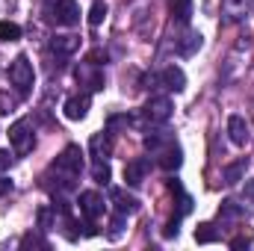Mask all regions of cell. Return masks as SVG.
Masks as SVG:
<instances>
[{"instance_id": "9c48e42d", "label": "cell", "mask_w": 254, "mask_h": 251, "mask_svg": "<svg viewBox=\"0 0 254 251\" xmlns=\"http://www.w3.org/2000/svg\"><path fill=\"white\" fill-rule=\"evenodd\" d=\"M160 83H163L169 92H184V89H187V74H184V68L169 65V68L160 71Z\"/></svg>"}, {"instance_id": "3957f363", "label": "cell", "mask_w": 254, "mask_h": 251, "mask_svg": "<svg viewBox=\"0 0 254 251\" xmlns=\"http://www.w3.org/2000/svg\"><path fill=\"white\" fill-rule=\"evenodd\" d=\"M45 12H48V18H51L54 24H60V27H74V24L80 21V6H77L74 0H57V3H51Z\"/></svg>"}, {"instance_id": "8fae6325", "label": "cell", "mask_w": 254, "mask_h": 251, "mask_svg": "<svg viewBox=\"0 0 254 251\" xmlns=\"http://www.w3.org/2000/svg\"><path fill=\"white\" fill-rule=\"evenodd\" d=\"M145 175H148V160L145 157H139V160H130L125 166V181L127 187H139L142 181H145Z\"/></svg>"}, {"instance_id": "cb8c5ba5", "label": "cell", "mask_w": 254, "mask_h": 251, "mask_svg": "<svg viewBox=\"0 0 254 251\" xmlns=\"http://www.w3.org/2000/svg\"><path fill=\"white\" fill-rule=\"evenodd\" d=\"M219 216H225V219H240V216H243V207H237L234 201H222Z\"/></svg>"}, {"instance_id": "2e32d148", "label": "cell", "mask_w": 254, "mask_h": 251, "mask_svg": "<svg viewBox=\"0 0 254 251\" xmlns=\"http://www.w3.org/2000/svg\"><path fill=\"white\" fill-rule=\"evenodd\" d=\"M92 178H95V184H110V178H113V172H110V163H104V157H95V163H92Z\"/></svg>"}, {"instance_id": "ffe728a7", "label": "cell", "mask_w": 254, "mask_h": 251, "mask_svg": "<svg viewBox=\"0 0 254 251\" xmlns=\"http://www.w3.org/2000/svg\"><path fill=\"white\" fill-rule=\"evenodd\" d=\"M92 151H95V157H107V154L113 151L110 136H107V133H104V136H101V133H95V136H92Z\"/></svg>"}, {"instance_id": "ba28073f", "label": "cell", "mask_w": 254, "mask_h": 251, "mask_svg": "<svg viewBox=\"0 0 254 251\" xmlns=\"http://www.w3.org/2000/svg\"><path fill=\"white\" fill-rule=\"evenodd\" d=\"M89 104H92V98H89V95H71V98L63 104L65 119H71V122H80V119H86V113H89Z\"/></svg>"}, {"instance_id": "4fadbf2b", "label": "cell", "mask_w": 254, "mask_h": 251, "mask_svg": "<svg viewBox=\"0 0 254 251\" xmlns=\"http://www.w3.org/2000/svg\"><path fill=\"white\" fill-rule=\"evenodd\" d=\"M181 163H184V157H181V148L172 142V145H166L163 151H160V166L166 169V172H175V169H181Z\"/></svg>"}, {"instance_id": "ac0fdd59", "label": "cell", "mask_w": 254, "mask_h": 251, "mask_svg": "<svg viewBox=\"0 0 254 251\" xmlns=\"http://www.w3.org/2000/svg\"><path fill=\"white\" fill-rule=\"evenodd\" d=\"M198 48H201V33H187V36L178 42V54H184V57H192Z\"/></svg>"}, {"instance_id": "4dcf8cb0", "label": "cell", "mask_w": 254, "mask_h": 251, "mask_svg": "<svg viewBox=\"0 0 254 251\" xmlns=\"http://www.w3.org/2000/svg\"><path fill=\"white\" fill-rule=\"evenodd\" d=\"M243 195H246L249 201H254V181H246V189H243Z\"/></svg>"}, {"instance_id": "d6986e66", "label": "cell", "mask_w": 254, "mask_h": 251, "mask_svg": "<svg viewBox=\"0 0 254 251\" xmlns=\"http://www.w3.org/2000/svg\"><path fill=\"white\" fill-rule=\"evenodd\" d=\"M104 18H107V3L104 0H95L92 9H89V27H101Z\"/></svg>"}, {"instance_id": "6da1fadb", "label": "cell", "mask_w": 254, "mask_h": 251, "mask_svg": "<svg viewBox=\"0 0 254 251\" xmlns=\"http://www.w3.org/2000/svg\"><path fill=\"white\" fill-rule=\"evenodd\" d=\"M54 169L63 175V189H74V178L83 172V151L77 145H68L63 154L57 157Z\"/></svg>"}, {"instance_id": "5bb4252c", "label": "cell", "mask_w": 254, "mask_h": 251, "mask_svg": "<svg viewBox=\"0 0 254 251\" xmlns=\"http://www.w3.org/2000/svg\"><path fill=\"white\" fill-rule=\"evenodd\" d=\"M77 48H80V39H77V36H57V39L51 42V51H54L57 57H71Z\"/></svg>"}, {"instance_id": "30bf717a", "label": "cell", "mask_w": 254, "mask_h": 251, "mask_svg": "<svg viewBox=\"0 0 254 251\" xmlns=\"http://www.w3.org/2000/svg\"><path fill=\"white\" fill-rule=\"evenodd\" d=\"M228 136H231L234 145H246V142L252 139V133H249V122H246L243 116H231V119H228Z\"/></svg>"}, {"instance_id": "9a60e30c", "label": "cell", "mask_w": 254, "mask_h": 251, "mask_svg": "<svg viewBox=\"0 0 254 251\" xmlns=\"http://www.w3.org/2000/svg\"><path fill=\"white\" fill-rule=\"evenodd\" d=\"M246 166H249V160L243 157V160H237V163H231V166H225V184L228 187H237L240 181H243V175H246Z\"/></svg>"}, {"instance_id": "f546056e", "label": "cell", "mask_w": 254, "mask_h": 251, "mask_svg": "<svg viewBox=\"0 0 254 251\" xmlns=\"http://www.w3.org/2000/svg\"><path fill=\"white\" fill-rule=\"evenodd\" d=\"M252 243V237H237V240H231V249H246Z\"/></svg>"}, {"instance_id": "83f0119b", "label": "cell", "mask_w": 254, "mask_h": 251, "mask_svg": "<svg viewBox=\"0 0 254 251\" xmlns=\"http://www.w3.org/2000/svg\"><path fill=\"white\" fill-rule=\"evenodd\" d=\"M9 166H12V154H9V151H3V148H0V172H6V169H9Z\"/></svg>"}, {"instance_id": "f1b7e54d", "label": "cell", "mask_w": 254, "mask_h": 251, "mask_svg": "<svg viewBox=\"0 0 254 251\" xmlns=\"http://www.w3.org/2000/svg\"><path fill=\"white\" fill-rule=\"evenodd\" d=\"M178 231H181V228H178V219H175V222H169V225H166V231H163V234L172 240V237H178Z\"/></svg>"}, {"instance_id": "7402d4cb", "label": "cell", "mask_w": 254, "mask_h": 251, "mask_svg": "<svg viewBox=\"0 0 254 251\" xmlns=\"http://www.w3.org/2000/svg\"><path fill=\"white\" fill-rule=\"evenodd\" d=\"M216 240H219V234L213 231V225H207V222H204V225H198V228H195V243L207 246V243H216Z\"/></svg>"}, {"instance_id": "603a6c76", "label": "cell", "mask_w": 254, "mask_h": 251, "mask_svg": "<svg viewBox=\"0 0 254 251\" xmlns=\"http://www.w3.org/2000/svg\"><path fill=\"white\" fill-rule=\"evenodd\" d=\"M166 145H172V139H169L166 133H151V136H145V148H151V151H163Z\"/></svg>"}, {"instance_id": "7c38bea8", "label": "cell", "mask_w": 254, "mask_h": 251, "mask_svg": "<svg viewBox=\"0 0 254 251\" xmlns=\"http://www.w3.org/2000/svg\"><path fill=\"white\" fill-rule=\"evenodd\" d=\"M110 198L116 201V210H119V213H125V216H133V213L139 210V201H136L133 195H127L125 189L113 187V189H110Z\"/></svg>"}, {"instance_id": "8992f818", "label": "cell", "mask_w": 254, "mask_h": 251, "mask_svg": "<svg viewBox=\"0 0 254 251\" xmlns=\"http://www.w3.org/2000/svg\"><path fill=\"white\" fill-rule=\"evenodd\" d=\"M80 213H83L89 222L101 219V216H104V198H101L95 189H86V192H80Z\"/></svg>"}, {"instance_id": "277c9868", "label": "cell", "mask_w": 254, "mask_h": 251, "mask_svg": "<svg viewBox=\"0 0 254 251\" xmlns=\"http://www.w3.org/2000/svg\"><path fill=\"white\" fill-rule=\"evenodd\" d=\"M172 110H175V107H172V101L160 95V98H151V101L145 104L142 116H145L151 125H166V122L172 119Z\"/></svg>"}, {"instance_id": "1f68e13d", "label": "cell", "mask_w": 254, "mask_h": 251, "mask_svg": "<svg viewBox=\"0 0 254 251\" xmlns=\"http://www.w3.org/2000/svg\"><path fill=\"white\" fill-rule=\"evenodd\" d=\"M6 192H12V181H6V178H0V195H6Z\"/></svg>"}, {"instance_id": "44dd1931", "label": "cell", "mask_w": 254, "mask_h": 251, "mask_svg": "<svg viewBox=\"0 0 254 251\" xmlns=\"http://www.w3.org/2000/svg\"><path fill=\"white\" fill-rule=\"evenodd\" d=\"M21 39V27L15 21H0V42H18Z\"/></svg>"}, {"instance_id": "484cf974", "label": "cell", "mask_w": 254, "mask_h": 251, "mask_svg": "<svg viewBox=\"0 0 254 251\" xmlns=\"http://www.w3.org/2000/svg\"><path fill=\"white\" fill-rule=\"evenodd\" d=\"M39 228H42V231H51V228H54V210H51V207H42V210H39Z\"/></svg>"}, {"instance_id": "7a4b0ae2", "label": "cell", "mask_w": 254, "mask_h": 251, "mask_svg": "<svg viewBox=\"0 0 254 251\" xmlns=\"http://www.w3.org/2000/svg\"><path fill=\"white\" fill-rule=\"evenodd\" d=\"M33 80H36V74H33V63H30L27 57H15L12 65H9V83L18 89V95H30Z\"/></svg>"}, {"instance_id": "52a82bcc", "label": "cell", "mask_w": 254, "mask_h": 251, "mask_svg": "<svg viewBox=\"0 0 254 251\" xmlns=\"http://www.w3.org/2000/svg\"><path fill=\"white\" fill-rule=\"evenodd\" d=\"M77 80H80L83 86H89L92 92H101V89H104V71H98V65H92L89 60L77 68Z\"/></svg>"}, {"instance_id": "e0dca14e", "label": "cell", "mask_w": 254, "mask_h": 251, "mask_svg": "<svg viewBox=\"0 0 254 251\" xmlns=\"http://www.w3.org/2000/svg\"><path fill=\"white\" fill-rule=\"evenodd\" d=\"M172 15L178 24H190L192 18V0H172Z\"/></svg>"}, {"instance_id": "4316f807", "label": "cell", "mask_w": 254, "mask_h": 251, "mask_svg": "<svg viewBox=\"0 0 254 251\" xmlns=\"http://www.w3.org/2000/svg\"><path fill=\"white\" fill-rule=\"evenodd\" d=\"M12 110H15V101H12L6 92H0V116H9Z\"/></svg>"}, {"instance_id": "d4e9b609", "label": "cell", "mask_w": 254, "mask_h": 251, "mask_svg": "<svg viewBox=\"0 0 254 251\" xmlns=\"http://www.w3.org/2000/svg\"><path fill=\"white\" fill-rule=\"evenodd\" d=\"M21 249H48V243L42 237H36V234H24L21 237Z\"/></svg>"}, {"instance_id": "5b68a950", "label": "cell", "mask_w": 254, "mask_h": 251, "mask_svg": "<svg viewBox=\"0 0 254 251\" xmlns=\"http://www.w3.org/2000/svg\"><path fill=\"white\" fill-rule=\"evenodd\" d=\"M9 142H12L15 154H27L33 148V133H30V122L27 119H18L9 127Z\"/></svg>"}]
</instances>
